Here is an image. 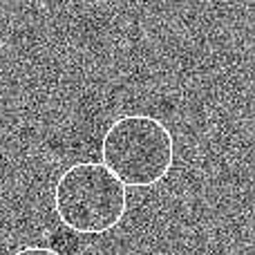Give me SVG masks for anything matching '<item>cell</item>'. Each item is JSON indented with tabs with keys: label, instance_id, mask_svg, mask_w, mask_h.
Instances as JSON below:
<instances>
[{
	"label": "cell",
	"instance_id": "obj_1",
	"mask_svg": "<svg viewBox=\"0 0 255 255\" xmlns=\"http://www.w3.org/2000/svg\"><path fill=\"white\" fill-rule=\"evenodd\" d=\"M103 166L124 186L150 188L170 175L175 163L172 132L150 115L115 119L101 139Z\"/></svg>",
	"mask_w": 255,
	"mask_h": 255
},
{
	"label": "cell",
	"instance_id": "obj_2",
	"mask_svg": "<svg viewBox=\"0 0 255 255\" xmlns=\"http://www.w3.org/2000/svg\"><path fill=\"white\" fill-rule=\"evenodd\" d=\"M54 211L74 233H110L128 213V188L103 163L79 161L58 177Z\"/></svg>",
	"mask_w": 255,
	"mask_h": 255
},
{
	"label": "cell",
	"instance_id": "obj_3",
	"mask_svg": "<svg viewBox=\"0 0 255 255\" xmlns=\"http://www.w3.org/2000/svg\"><path fill=\"white\" fill-rule=\"evenodd\" d=\"M13 255H61V253L49 247H36V244H31V247H22L20 251H16Z\"/></svg>",
	"mask_w": 255,
	"mask_h": 255
}]
</instances>
